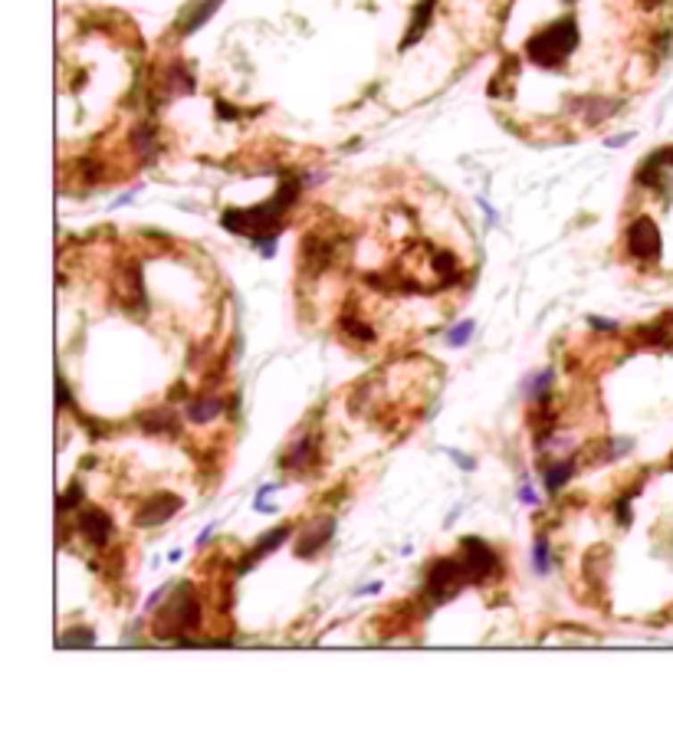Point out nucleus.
Segmentation results:
<instances>
[{"label": "nucleus", "instance_id": "1", "mask_svg": "<svg viewBox=\"0 0 673 755\" xmlns=\"http://www.w3.org/2000/svg\"><path fill=\"white\" fill-rule=\"evenodd\" d=\"M296 194H299V181L296 178H286V181L279 184V191H276L266 204H260V207H250V211H227L224 227L234 233H246V237H263V233L273 237L279 221H283L286 207L296 201Z\"/></svg>", "mask_w": 673, "mask_h": 755}, {"label": "nucleus", "instance_id": "2", "mask_svg": "<svg viewBox=\"0 0 673 755\" xmlns=\"http://www.w3.org/2000/svg\"><path fill=\"white\" fill-rule=\"evenodd\" d=\"M575 46H578V21L575 17H559V21H552L549 27H542L536 37L526 40V60L542 66V70H552V66H561L569 60Z\"/></svg>", "mask_w": 673, "mask_h": 755}, {"label": "nucleus", "instance_id": "3", "mask_svg": "<svg viewBox=\"0 0 673 755\" xmlns=\"http://www.w3.org/2000/svg\"><path fill=\"white\" fill-rule=\"evenodd\" d=\"M201 625V601H197L195 588L181 584L174 598L164 604L158 617H154V634L158 637H184V631H195Z\"/></svg>", "mask_w": 673, "mask_h": 755}, {"label": "nucleus", "instance_id": "4", "mask_svg": "<svg viewBox=\"0 0 673 755\" xmlns=\"http://www.w3.org/2000/svg\"><path fill=\"white\" fill-rule=\"evenodd\" d=\"M469 582V572L467 565H463V558H440V562L430 565L428 572V598H434L437 604L450 601V598H457L460 588H467Z\"/></svg>", "mask_w": 673, "mask_h": 755}, {"label": "nucleus", "instance_id": "5", "mask_svg": "<svg viewBox=\"0 0 673 755\" xmlns=\"http://www.w3.org/2000/svg\"><path fill=\"white\" fill-rule=\"evenodd\" d=\"M661 231L651 217H637V221L627 227V253L637 256V260H657L661 256Z\"/></svg>", "mask_w": 673, "mask_h": 755}, {"label": "nucleus", "instance_id": "6", "mask_svg": "<svg viewBox=\"0 0 673 755\" xmlns=\"http://www.w3.org/2000/svg\"><path fill=\"white\" fill-rule=\"evenodd\" d=\"M460 545H463V549H460V558H463V565H467L469 582L473 584L483 582V578H490V575L496 572L500 558H496V552H493L486 542H479V539H463Z\"/></svg>", "mask_w": 673, "mask_h": 755}, {"label": "nucleus", "instance_id": "7", "mask_svg": "<svg viewBox=\"0 0 673 755\" xmlns=\"http://www.w3.org/2000/svg\"><path fill=\"white\" fill-rule=\"evenodd\" d=\"M178 509H181V496L158 493V496H152V499H148L142 509H138L135 523L142 525V529H148V525H158V523H164V519H171Z\"/></svg>", "mask_w": 673, "mask_h": 755}, {"label": "nucleus", "instance_id": "8", "mask_svg": "<svg viewBox=\"0 0 673 755\" xmlns=\"http://www.w3.org/2000/svg\"><path fill=\"white\" fill-rule=\"evenodd\" d=\"M76 525H79L82 539H86L89 545H96V549H103V545L109 542V533H112V523H109V516L99 513V509L86 513Z\"/></svg>", "mask_w": 673, "mask_h": 755}, {"label": "nucleus", "instance_id": "9", "mask_svg": "<svg viewBox=\"0 0 673 755\" xmlns=\"http://www.w3.org/2000/svg\"><path fill=\"white\" fill-rule=\"evenodd\" d=\"M220 4H224V0H195V4H191V7L181 13L178 30H181L184 37H187V33H195V30H201V27H204L211 17H214V11L220 7Z\"/></svg>", "mask_w": 673, "mask_h": 755}, {"label": "nucleus", "instance_id": "10", "mask_svg": "<svg viewBox=\"0 0 673 755\" xmlns=\"http://www.w3.org/2000/svg\"><path fill=\"white\" fill-rule=\"evenodd\" d=\"M332 535H336V519H332V516H326V519H319V525H312V529H309V533L299 539L296 555H299V558H309V555L319 552V549H322V545H326Z\"/></svg>", "mask_w": 673, "mask_h": 755}, {"label": "nucleus", "instance_id": "11", "mask_svg": "<svg viewBox=\"0 0 673 755\" xmlns=\"http://www.w3.org/2000/svg\"><path fill=\"white\" fill-rule=\"evenodd\" d=\"M286 539H289V529H286V525H279V529H273V533L266 535V539H260V542H256V549L250 555H246L244 562H240V568H237V575H244L246 568H250V565L253 562H260V558H263V555H270L276 549V545L279 542H286Z\"/></svg>", "mask_w": 673, "mask_h": 755}, {"label": "nucleus", "instance_id": "12", "mask_svg": "<svg viewBox=\"0 0 673 755\" xmlns=\"http://www.w3.org/2000/svg\"><path fill=\"white\" fill-rule=\"evenodd\" d=\"M673 164V148H663L657 151V155H651L647 162L641 164V172H637V181L641 184H657V178H661L667 168Z\"/></svg>", "mask_w": 673, "mask_h": 755}, {"label": "nucleus", "instance_id": "13", "mask_svg": "<svg viewBox=\"0 0 673 755\" xmlns=\"http://www.w3.org/2000/svg\"><path fill=\"white\" fill-rule=\"evenodd\" d=\"M312 447H316V440L312 437H303V440L289 450V457H286V470L293 466V470H303V466H309V457H312Z\"/></svg>", "mask_w": 673, "mask_h": 755}, {"label": "nucleus", "instance_id": "14", "mask_svg": "<svg viewBox=\"0 0 673 755\" xmlns=\"http://www.w3.org/2000/svg\"><path fill=\"white\" fill-rule=\"evenodd\" d=\"M571 474H575V464H559V466H552L549 474H545V490H549V493H559L561 486H565V483L571 480Z\"/></svg>", "mask_w": 673, "mask_h": 755}, {"label": "nucleus", "instance_id": "15", "mask_svg": "<svg viewBox=\"0 0 673 755\" xmlns=\"http://www.w3.org/2000/svg\"><path fill=\"white\" fill-rule=\"evenodd\" d=\"M217 411H220V401H197V404H191V407H187L191 421H211Z\"/></svg>", "mask_w": 673, "mask_h": 755}, {"label": "nucleus", "instance_id": "16", "mask_svg": "<svg viewBox=\"0 0 673 755\" xmlns=\"http://www.w3.org/2000/svg\"><path fill=\"white\" fill-rule=\"evenodd\" d=\"M92 631H72V634H62L60 637V647L66 650V647H72V644H82V647H92Z\"/></svg>", "mask_w": 673, "mask_h": 755}, {"label": "nucleus", "instance_id": "17", "mask_svg": "<svg viewBox=\"0 0 673 755\" xmlns=\"http://www.w3.org/2000/svg\"><path fill=\"white\" fill-rule=\"evenodd\" d=\"M549 384H552V372H542L539 378H532V382H529V398H542V394L549 391Z\"/></svg>", "mask_w": 673, "mask_h": 755}, {"label": "nucleus", "instance_id": "18", "mask_svg": "<svg viewBox=\"0 0 673 755\" xmlns=\"http://www.w3.org/2000/svg\"><path fill=\"white\" fill-rule=\"evenodd\" d=\"M469 332H473V323H460L457 329H453V332L447 335V342H450V345H457V348H460V345H467Z\"/></svg>", "mask_w": 673, "mask_h": 755}, {"label": "nucleus", "instance_id": "19", "mask_svg": "<svg viewBox=\"0 0 673 755\" xmlns=\"http://www.w3.org/2000/svg\"><path fill=\"white\" fill-rule=\"evenodd\" d=\"M536 568H539V572L549 568V542H545V539L536 542Z\"/></svg>", "mask_w": 673, "mask_h": 755}, {"label": "nucleus", "instance_id": "20", "mask_svg": "<svg viewBox=\"0 0 673 755\" xmlns=\"http://www.w3.org/2000/svg\"><path fill=\"white\" fill-rule=\"evenodd\" d=\"M519 499H522V503H536V493H532L529 486H522V493H519Z\"/></svg>", "mask_w": 673, "mask_h": 755}, {"label": "nucleus", "instance_id": "21", "mask_svg": "<svg viewBox=\"0 0 673 755\" xmlns=\"http://www.w3.org/2000/svg\"><path fill=\"white\" fill-rule=\"evenodd\" d=\"M624 141H631V135H614V138L608 141V145H611V148H621Z\"/></svg>", "mask_w": 673, "mask_h": 755}, {"label": "nucleus", "instance_id": "22", "mask_svg": "<svg viewBox=\"0 0 673 755\" xmlns=\"http://www.w3.org/2000/svg\"><path fill=\"white\" fill-rule=\"evenodd\" d=\"M211 529H214V525H211ZM211 529H204V533L197 535V545H204V542H207V539H211Z\"/></svg>", "mask_w": 673, "mask_h": 755}, {"label": "nucleus", "instance_id": "23", "mask_svg": "<svg viewBox=\"0 0 673 755\" xmlns=\"http://www.w3.org/2000/svg\"><path fill=\"white\" fill-rule=\"evenodd\" d=\"M647 4H661V0H647Z\"/></svg>", "mask_w": 673, "mask_h": 755}, {"label": "nucleus", "instance_id": "24", "mask_svg": "<svg viewBox=\"0 0 673 755\" xmlns=\"http://www.w3.org/2000/svg\"><path fill=\"white\" fill-rule=\"evenodd\" d=\"M670 466H673V457H670Z\"/></svg>", "mask_w": 673, "mask_h": 755}]
</instances>
